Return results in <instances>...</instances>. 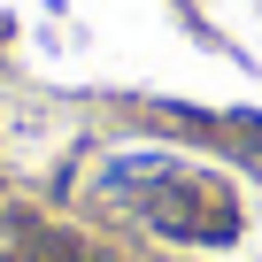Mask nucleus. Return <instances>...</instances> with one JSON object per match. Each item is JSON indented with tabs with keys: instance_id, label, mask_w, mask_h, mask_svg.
Returning <instances> with one entry per match:
<instances>
[{
	"instance_id": "nucleus-1",
	"label": "nucleus",
	"mask_w": 262,
	"mask_h": 262,
	"mask_svg": "<svg viewBox=\"0 0 262 262\" xmlns=\"http://www.w3.org/2000/svg\"><path fill=\"white\" fill-rule=\"evenodd\" d=\"M170 178H178L170 155H116V162H108V193H123V201H147V193L170 185Z\"/></svg>"
}]
</instances>
